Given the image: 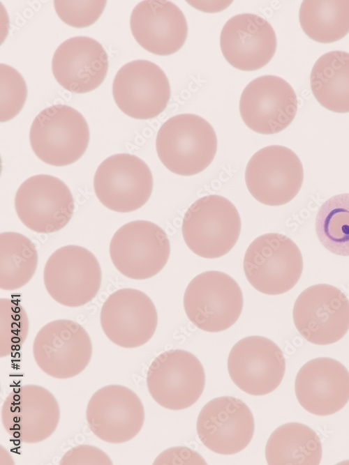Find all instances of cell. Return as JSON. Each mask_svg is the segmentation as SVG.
Instances as JSON below:
<instances>
[{
  "mask_svg": "<svg viewBox=\"0 0 349 465\" xmlns=\"http://www.w3.org/2000/svg\"><path fill=\"white\" fill-rule=\"evenodd\" d=\"M153 183L146 162L129 153L105 158L94 178L98 199L107 208L119 213L134 211L144 205L151 195Z\"/></svg>",
  "mask_w": 349,
  "mask_h": 465,
  "instance_id": "12",
  "label": "cell"
},
{
  "mask_svg": "<svg viewBox=\"0 0 349 465\" xmlns=\"http://www.w3.org/2000/svg\"><path fill=\"white\" fill-rule=\"evenodd\" d=\"M298 101L291 85L275 75H263L250 82L239 100V113L252 130L263 135L278 133L294 120Z\"/></svg>",
  "mask_w": 349,
  "mask_h": 465,
  "instance_id": "19",
  "label": "cell"
},
{
  "mask_svg": "<svg viewBox=\"0 0 349 465\" xmlns=\"http://www.w3.org/2000/svg\"><path fill=\"white\" fill-rule=\"evenodd\" d=\"M205 384L202 363L193 353L170 349L151 362L147 374V386L154 400L170 410H181L195 404Z\"/></svg>",
  "mask_w": 349,
  "mask_h": 465,
  "instance_id": "10",
  "label": "cell"
},
{
  "mask_svg": "<svg viewBox=\"0 0 349 465\" xmlns=\"http://www.w3.org/2000/svg\"><path fill=\"white\" fill-rule=\"evenodd\" d=\"M241 218L235 205L224 197L209 195L194 201L184 214L181 232L195 254L215 259L235 246L241 231Z\"/></svg>",
  "mask_w": 349,
  "mask_h": 465,
  "instance_id": "2",
  "label": "cell"
},
{
  "mask_svg": "<svg viewBox=\"0 0 349 465\" xmlns=\"http://www.w3.org/2000/svg\"><path fill=\"white\" fill-rule=\"evenodd\" d=\"M108 66V56L103 45L87 36L66 40L57 48L52 60L57 82L75 93L98 88L106 77Z\"/></svg>",
  "mask_w": 349,
  "mask_h": 465,
  "instance_id": "24",
  "label": "cell"
},
{
  "mask_svg": "<svg viewBox=\"0 0 349 465\" xmlns=\"http://www.w3.org/2000/svg\"><path fill=\"white\" fill-rule=\"evenodd\" d=\"M154 464H206L205 459L196 452L186 447L169 448L161 452Z\"/></svg>",
  "mask_w": 349,
  "mask_h": 465,
  "instance_id": "34",
  "label": "cell"
},
{
  "mask_svg": "<svg viewBox=\"0 0 349 465\" xmlns=\"http://www.w3.org/2000/svg\"><path fill=\"white\" fill-rule=\"evenodd\" d=\"M254 428L248 406L232 396L208 402L201 409L196 424L198 436L204 445L224 455L243 450L251 442Z\"/></svg>",
  "mask_w": 349,
  "mask_h": 465,
  "instance_id": "20",
  "label": "cell"
},
{
  "mask_svg": "<svg viewBox=\"0 0 349 465\" xmlns=\"http://www.w3.org/2000/svg\"><path fill=\"white\" fill-rule=\"evenodd\" d=\"M29 330L26 310L15 299L0 298V357L19 351Z\"/></svg>",
  "mask_w": 349,
  "mask_h": 465,
  "instance_id": "30",
  "label": "cell"
},
{
  "mask_svg": "<svg viewBox=\"0 0 349 465\" xmlns=\"http://www.w3.org/2000/svg\"><path fill=\"white\" fill-rule=\"evenodd\" d=\"M131 33L137 43L156 55H170L179 50L188 36V24L180 8L170 1L145 0L133 8Z\"/></svg>",
  "mask_w": 349,
  "mask_h": 465,
  "instance_id": "23",
  "label": "cell"
},
{
  "mask_svg": "<svg viewBox=\"0 0 349 465\" xmlns=\"http://www.w3.org/2000/svg\"><path fill=\"white\" fill-rule=\"evenodd\" d=\"M0 121H8L22 110L27 87L20 73L10 66L0 64Z\"/></svg>",
  "mask_w": 349,
  "mask_h": 465,
  "instance_id": "31",
  "label": "cell"
},
{
  "mask_svg": "<svg viewBox=\"0 0 349 465\" xmlns=\"http://www.w3.org/2000/svg\"><path fill=\"white\" fill-rule=\"evenodd\" d=\"M15 209L27 228L36 233L51 234L70 222L75 204L64 182L54 176L38 174L25 180L17 189Z\"/></svg>",
  "mask_w": 349,
  "mask_h": 465,
  "instance_id": "13",
  "label": "cell"
},
{
  "mask_svg": "<svg viewBox=\"0 0 349 465\" xmlns=\"http://www.w3.org/2000/svg\"><path fill=\"white\" fill-rule=\"evenodd\" d=\"M170 86L164 71L156 63L143 59L124 64L112 83L116 105L127 116L149 119L166 108L170 98Z\"/></svg>",
  "mask_w": 349,
  "mask_h": 465,
  "instance_id": "16",
  "label": "cell"
},
{
  "mask_svg": "<svg viewBox=\"0 0 349 465\" xmlns=\"http://www.w3.org/2000/svg\"><path fill=\"white\" fill-rule=\"evenodd\" d=\"M109 252L121 274L133 280H145L164 268L170 257V244L165 231L156 224L134 220L116 231Z\"/></svg>",
  "mask_w": 349,
  "mask_h": 465,
  "instance_id": "7",
  "label": "cell"
},
{
  "mask_svg": "<svg viewBox=\"0 0 349 465\" xmlns=\"http://www.w3.org/2000/svg\"><path fill=\"white\" fill-rule=\"evenodd\" d=\"M277 45L272 26L263 17L242 13L223 26L220 46L226 61L243 71L258 70L273 58Z\"/></svg>",
  "mask_w": 349,
  "mask_h": 465,
  "instance_id": "22",
  "label": "cell"
},
{
  "mask_svg": "<svg viewBox=\"0 0 349 465\" xmlns=\"http://www.w3.org/2000/svg\"><path fill=\"white\" fill-rule=\"evenodd\" d=\"M243 268L254 289L265 294L279 295L298 282L303 270V257L289 237L268 233L257 237L249 245Z\"/></svg>",
  "mask_w": 349,
  "mask_h": 465,
  "instance_id": "3",
  "label": "cell"
},
{
  "mask_svg": "<svg viewBox=\"0 0 349 465\" xmlns=\"http://www.w3.org/2000/svg\"><path fill=\"white\" fill-rule=\"evenodd\" d=\"M295 391L299 404L308 412L332 415L349 401V372L334 358H313L297 372Z\"/></svg>",
  "mask_w": 349,
  "mask_h": 465,
  "instance_id": "21",
  "label": "cell"
},
{
  "mask_svg": "<svg viewBox=\"0 0 349 465\" xmlns=\"http://www.w3.org/2000/svg\"><path fill=\"white\" fill-rule=\"evenodd\" d=\"M90 133L81 113L66 105L45 108L35 117L29 141L36 155L56 167L76 162L85 153Z\"/></svg>",
  "mask_w": 349,
  "mask_h": 465,
  "instance_id": "4",
  "label": "cell"
},
{
  "mask_svg": "<svg viewBox=\"0 0 349 465\" xmlns=\"http://www.w3.org/2000/svg\"><path fill=\"white\" fill-rule=\"evenodd\" d=\"M43 282L53 300L64 306L77 307L96 296L102 282V270L91 251L68 245L58 248L47 259Z\"/></svg>",
  "mask_w": 349,
  "mask_h": 465,
  "instance_id": "6",
  "label": "cell"
},
{
  "mask_svg": "<svg viewBox=\"0 0 349 465\" xmlns=\"http://www.w3.org/2000/svg\"><path fill=\"white\" fill-rule=\"evenodd\" d=\"M100 323L105 336L114 344L126 349L146 344L158 324L154 303L136 289H120L103 303Z\"/></svg>",
  "mask_w": 349,
  "mask_h": 465,
  "instance_id": "17",
  "label": "cell"
},
{
  "mask_svg": "<svg viewBox=\"0 0 349 465\" xmlns=\"http://www.w3.org/2000/svg\"><path fill=\"white\" fill-rule=\"evenodd\" d=\"M242 290L228 274L209 270L196 275L184 294L188 319L198 328L218 333L231 327L243 308Z\"/></svg>",
  "mask_w": 349,
  "mask_h": 465,
  "instance_id": "5",
  "label": "cell"
},
{
  "mask_svg": "<svg viewBox=\"0 0 349 465\" xmlns=\"http://www.w3.org/2000/svg\"><path fill=\"white\" fill-rule=\"evenodd\" d=\"M315 225L317 236L327 250L349 256V193L333 196L324 202Z\"/></svg>",
  "mask_w": 349,
  "mask_h": 465,
  "instance_id": "29",
  "label": "cell"
},
{
  "mask_svg": "<svg viewBox=\"0 0 349 465\" xmlns=\"http://www.w3.org/2000/svg\"><path fill=\"white\" fill-rule=\"evenodd\" d=\"M300 26L311 39L338 41L349 33V0H306L299 11Z\"/></svg>",
  "mask_w": 349,
  "mask_h": 465,
  "instance_id": "27",
  "label": "cell"
},
{
  "mask_svg": "<svg viewBox=\"0 0 349 465\" xmlns=\"http://www.w3.org/2000/svg\"><path fill=\"white\" fill-rule=\"evenodd\" d=\"M292 318L297 331L308 342L331 344L342 339L349 330V300L332 285H312L295 300Z\"/></svg>",
  "mask_w": 349,
  "mask_h": 465,
  "instance_id": "11",
  "label": "cell"
},
{
  "mask_svg": "<svg viewBox=\"0 0 349 465\" xmlns=\"http://www.w3.org/2000/svg\"><path fill=\"white\" fill-rule=\"evenodd\" d=\"M269 465H318L322 444L314 430L299 422L279 426L270 435L265 447Z\"/></svg>",
  "mask_w": 349,
  "mask_h": 465,
  "instance_id": "25",
  "label": "cell"
},
{
  "mask_svg": "<svg viewBox=\"0 0 349 465\" xmlns=\"http://www.w3.org/2000/svg\"><path fill=\"white\" fill-rule=\"evenodd\" d=\"M86 420L90 430L101 440L123 443L141 430L144 409L141 399L131 389L110 384L92 395L87 406Z\"/></svg>",
  "mask_w": 349,
  "mask_h": 465,
  "instance_id": "15",
  "label": "cell"
},
{
  "mask_svg": "<svg viewBox=\"0 0 349 465\" xmlns=\"http://www.w3.org/2000/svg\"><path fill=\"white\" fill-rule=\"evenodd\" d=\"M317 101L336 113L349 112V53L330 51L318 59L310 75Z\"/></svg>",
  "mask_w": 349,
  "mask_h": 465,
  "instance_id": "26",
  "label": "cell"
},
{
  "mask_svg": "<svg viewBox=\"0 0 349 465\" xmlns=\"http://www.w3.org/2000/svg\"><path fill=\"white\" fill-rule=\"evenodd\" d=\"M38 252L34 243L14 231L0 234V288L20 289L33 277L38 266Z\"/></svg>",
  "mask_w": 349,
  "mask_h": 465,
  "instance_id": "28",
  "label": "cell"
},
{
  "mask_svg": "<svg viewBox=\"0 0 349 465\" xmlns=\"http://www.w3.org/2000/svg\"><path fill=\"white\" fill-rule=\"evenodd\" d=\"M32 351L36 365L45 374L66 379L78 375L87 367L93 346L82 326L62 319L52 321L39 330Z\"/></svg>",
  "mask_w": 349,
  "mask_h": 465,
  "instance_id": "8",
  "label": "cell"
},
{
  "mask_svg": "<svg viewBox=\"0 0 349 465\" xmlns=\"http://www.w3.org/2000/svg\"><path fill=\"white\" fill-rule=\"evenodd\" d=\"M304 180L302 163L291 149L265 146L248 160L245 183L250 194L267 206L284 205L298 194Z\"/></svg>",
  "mask_w": 349,
  "mask_h": 465,
  "instance_id": "9",
  "label": "cell"
},
{
  "mask_svg": "<svg viewBox=\"0 0 349 465\" xmlns=\"http://www.w3.org/2000/svg\"><path fill=\"white\" fill-rule=\"evenodd\" d=\"M53 3L57 14L64 23L73 27L84 28L98 20L107 1L55 0Z\"/></svg>",
  "mask_w": 349,
  "mask_h": 465,
  "instance_id": "32",
  "label": "cell"
},
{
  "mask_svg": "<svg viewBox=\"0 0 349 465\" xmlns=\"http://www.w3.org/2000/svg\"><path fill=\"white\" fill-rule=\"evenodd\" d=\"M60 465H112L109 456L100 448L90 445H79L68 450Z\"/></svg>",
  "mask_w": 349,
  "mask_h": 465,
  "instance_id": "33",
  "label": "cell"
},
{
  "mask_svg": "<svg viewBox=\"0 0 349 465\" xmlns=\"http://www.w3.org/2000/svg\"><path fill=\"white\" fill-rule=\"evenodd\" d=\"M228 371L233 383L255 396L274 391L283 380L285 360L281 349L271 340L258 335L238 341L230 351Z\"/></svg>",
  "mask_w": 349,
  "mask_h": 465,
  "instance_id": "18",
  "label": "cell"
},
{
  "mask_svg": "<svg viewBox=\"0 0 349 465\" xmlns=\"http://www.w3.org/2000/svg\"><path fill=\"white\" fill-rule=\"evenodd\" d=\"M156 149L163 165L181 176H192L205 169L217 151V137L211 124L194 114H180L159 128Z\"/></svg>",
  "mask_w": 349,
  "mask_h": 465,
  "instance_id": "1",
  "label": "cell"
},
{
  "mask_svg": "<svg viewBox=\"0 0 349 465\" xmlns=\"http://www.w3.org/2000/svg\"><path fill=\"white\" fill-rule=\"evenodd\" d=\"M1 422L10 437L24 443L41 442L56 430L59 403L45 388L27 384L14 388L1 406Z\"/></svg>",
  "mask_w": 349,
  "mask_h": 465,
  "instance_id": "14",
  "label": "cell"
}]
</instances>
